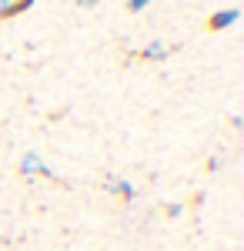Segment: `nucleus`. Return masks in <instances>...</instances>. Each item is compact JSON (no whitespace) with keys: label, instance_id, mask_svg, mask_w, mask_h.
I'll list each match as a JSON object with an SVG mask.
<instances>
[{"label":"nucleus","instance_id":"nucleus-6","mask_svg":"<svg viewBox=\"0 0 244 251\" xmlns=\"http://www.w3.org/2000/svg\"><path fill=\"white\" fill-rule=\"evenodd\" d=\"M147 3H150V0H127V10H131V14H141Z\"/></svg>","mask_w":244,"mask_h":251},{"label":"nucleus","instance_id":"nucleus-7","mask_svg":"<svg viewBox=\"0 0 244 251\" xmlns=\"http://www.w3.org/2000/svg\"><path fill=\"white\" fill-rule=\"evenodd\" d=\"M181 211H184L181 204H168V218H181Z\"/></svg>","mask_w":244,"mask_h":251},{"label":"nucleus","instance_id":"nucleus-1","mask_svg":"<svg viewBox=\"0 0 244 251\" xmlns=\"http://www.w3.org/2000/svg\"><path fill=\"white\" fill-rule=\"evenodd\" d=\"M20 174H24V177H34V174H40V177H50V181H54V171H50V168H47V164H44V161H40L34 151L20 157Z\"/></svg>","mask_w":244,"mask_h":251},{"label":"nucleus","instance_id":"nucleus-2","mask_svg":"<svg viewBox=\"0 0 244 251\" xmlns=\"http://www.w3.org/2000/svg\"><path fill=\"white\" fill-rule=\"evenodd\" d=\"M238 17H241V10H238V7L218 10V14H211V17H207V30H224V27H231V24H238Z\"/></svg>","mask_w":244,"mask_h":251},{"label":"nucleus","instance_id":"nucleus-4","mask_svg":"<svg viewBox=\"0 0 244 251\" xmlns=\"http://www.w3.org/2000/svg\"><path fill=\"white\" fill-rule=\"evenodd\" d=\"M104 188H107L111 194H117L121 201H134V194H137L131 184H127V181H121V177H107V181H104Z\"/></svg>","mask_w":244,"mask_h":251},{"label":"nucleus","instance_id":"nucleus-8","mask_svg":"<svg viewBox=\"0 0 244 251\" xmlns=\"http://www.w3.org/2000/svg\"><path fill=\"white\" fill-rule=\"evenodd\" d=\"M100 0H77V7H97Z\"/></svg>","mask_w":244,"mask_h":251},{"label":"nucleus","instance_id":"nucleus-3","mask_svg":"<svg viewBox=\"0 0 244 251\" xmlns=\"http://www.w3.org/2000/svg\"><path fill=\"white\" fill-rule=\"evenodd\" d=\"M34 7V0H0V20H10L24 14V10H30Z\"/></svg>","mask_w":244,"mask_h":251},{"label":"nucleus","instance_id":"nucleus-5","mask_svg":"<svg viewBox=\"0 0 244 251\" xmlns=\"http://www.w3.org/2000/svg\"><path fill=\"white\" fill-rule=\"evenodd\" d=\"M168 54H171V47H164L161 40H150L147 47L141 50V60H168Z\"/></svg>","mask_w":244,"mask_h":251}]
</instances>
